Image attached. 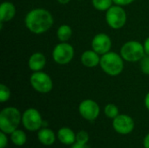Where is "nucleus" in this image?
Masks as SVG:
<instances>
[{"instance_id": "obj_1", "label": "nucleus", "mask_w": 149, "mask_h": 148, "mask_svg": "<svg viewBox=\"0 0 149 148\" xmlns=\"http://www.w3.org/2000/svg\"><path fill=\"white\" fill-rule=\"evenodd\" d=\"M26 28L34 34H42L51 29L53 24V17L45 9L37 8L30 10L24 18Z\"/></svg>"}, {"instance_id": "obj_2", "label": "nucleus", "mask_w": 149, "mask_h": 148, "mask_svg": "<svg viewBox=\"0 0 149 148\" xmlns=\"http://www.w3.org/2000/svg\"><path fill=\"white\" fill-rule=\"evenodd\" d=\"M100 65L103 72L110 76L120 74L124 69V62L121 55L113 51H108L101 55Z\"/></svg>"}, {"instance_id": "obj_3", "label": "nucleus", "mask_w": 149, "mask_h": 148, "mask_svg": "<svg viewBox=\"0 0 149 148\" xmlns=\"http://www.w3.org/2000/svg\"><path fill=\"white\" fill-rule=\"evenodd\" d=\"M21 120L20 112L16 107H6L0 113V129L6 134H11L17 130Z\"/></svg>"}, {"instance_id": "obj_4", "label": "nucleus", "mask_w": 149, "mask_h": 148, "mask_svg": "<svg viewBox=\"0 0 149 148\" xmlns=\"http://www.w3.org/2000/svg\"><path fill=\"white\" fill-rule=\"evenodd\" d=\"M120 55L124 60L128 62H137L146 55L144 45L138 41L132 40L125 43L120 49Z\"/></svg>"}, {"instance_id": "obj_5", "label": "nucleus", "mask_w": 149, "mask_h": 148, "mask_svg": "<svg viewBox=\"0 0 149 148\" xmlns=\"http://www.w3.org/2000/svg\"><path fill=\"white\" fill-rule=\"evenodd\" d=\"M106 21L111 28L120 29L126 24L127 13L121 6L113 5L107 10Z\"/></svg>"}, {"instance_id": "obj_6", "label": "nucleus", "mask_w": 149, "mask_h": 148, "mask_svg": "<svg viewBox=\"0 0 149 148\" xmlns=\"http://www.w3.org/2000/svg\"><path fill=\"white\" fill-rule=\"evenodd\" d=\"M30 82L35 91L40 93H48L52 90L53 83L51 77L44 72H34L31 78Z\"/></svg>"}, {"instance_id": "obj_7", "label": "nucleus", "mask_w": 149, "mask_h": 148, "mask_svg": "<svg viewBox=\"0 0 149 148\" xmlns=\"http://www.w3.org/2000/svg\"><path fill=\"white\" fill-rule=\"evenodd\" d=\"M74 56L73 47L65 42L58 44L52 51V58L58 65H66L72 61Z\"/></svg>"}, {"instance_id": "obj_8", "label": "nucleus", "mask_w": 149, "mask_h": 148, "mask_svg": "<svg viewBox=\"0 0 149 148\" xmlns=\"http://www.w3.org/2000/svg\"><path fill=\"white\" fill-rule=\"evenodd\" d=\"M22 122L24 126L31 132L37 131L43 126L42 117L39 112L34 108H29L23 113Z\"/></svg>"}, {"instance_id": "obj_9", "label": "nucleus", "mask_w": 149, "mask_h": 148, "mask_svg": "<svg viewBox=\"0 0 149 148\" xmlns=\"http://www.w3.org/2000/svg\"><path fill=\"white\" fill-rule=\"evenodd\" d=\"M80 115L87 120H94L100 114L99 105L92 99L83 100L79 106Z\"/></svg>"}, {"instance_id": "obj_10", "label": "nucleus", "mask_w": 149, "mask_h": 148, "mask_svg": "<svg viewBox=\"0 0 149 148\" xmlns=\"http://www.w3.org/2000/svg\"><path fill=\"white\" fill-rule=\"evenodd\" d=\"M113 126L114 130L120 134H128L134 128V120L126 114H119L113 119Z\"/></svg>"}, {"instance_id": "obj_11", "label": "nucleus", "mask_w": 149, "mask_h": 148, "mask_svg": "<svg viewBox=\"0 0 149 148\" xmlns=\"http://www.w3.org/2000/svg\"><path fill=\"white\" fill-rule=\"evenodd\" d=\"M112 47V40L110 37L105 33L95 35L92 40V49L98 54L103 55L110 51Z\"/></svg>"}, {"instance_id": "obj_12", "label": "nucleus", "mask_w": 149, "mask_h": 148, "mask_svg": "<svg viewBox=\"0 0 149 148\" xmlns=\"http://www.w3.org/2000/svg\"><path fill=\"white\" fill-rule=\"evenodd\" d=\"M45 64L46 58L41 52H35L31 54L28 60V66L33 72L43 70L45 66Z\"/></svg>"}, {"instance_id": "obj_13", "label": "nucleus", "mask_w": 149, "mask_h": 148, "mask_svg": "<svg viewBox=\"0 0 149 148\" xmlns=\"http://www.w3.org/2000/svg\"><path fill=\"white\" fill-rule=\"evenodd\" d=\"M80 60L83 65L89 67V68H93L100 65V54H98L95 51L87 50L82 53Z\"/></svg>"}, {"instance_id": "obj_14", "label": "nucleus", "mask_w": 149, "mask_h": 148, "mask_svg": "<svg viewBox=\"0 0 149 148\" xmlns=\"http://www.w3.org/2000/svg\"><path fill=\"white\" fill-rule=\"evenodd\" d=\"M16 14L15 5L8 1L3 2L0 5V21L2 23L10 21Z\"/></svg>"}, {"instance_id": "obj_15", "label": "nucleus", "mask_w": 149, "mask_h": 148, "mask_svg": "<svg viewBox=\"0 0 149 148\" xmlns=\"http://www.w3.org/2000/svg\"><path fill=\"white\" fill-rule=\"evenodd\" d=\"M58 138L65 145H72L76 141V135L73 131L68 127H62L58 132Z\"/></svg>"}, {"instance_id": "obj_16", "label": "nucleus", "mask_w": 149, "mask_h": 148, "mask_svg": "<svg viewBox=\"0 0 149 148\" xmlns=\"http://www.w3.org/2000/svg\"><path fill=\"white\" fill-rule=\"evenodd\" d=\"M38 138L39 141L45 146H52L56 139L54 133L48 128L41 129L38 133Z\"/></svg>"}, {"instance_id": "obj_17", "label": "nucleus", "mask_w": 149, "mask_h": 148, "mask_svg": "<svg viewBox=\"0 0 149 148\" xmlns=\"http://www.w3.org/2000/svg\"><path fill=\"white\" fill-rule=\"evenodd\" d=\"M72 34V28L67 25V24H62L58 28L57 31V36L58 38L61 41V42H66L68 41Z\"/></svg>"}, {"instance_id": "obj_18", "label": "nucleus", "mask_w": 149, "mask_h": 148, "mask_svg": "<svg viewBox=\"0 0 149 148\" xmlns=\"http://www.w3.org/2000/svg\"><path fill=\"white\" fill-rule=\"evenodd\" d=\"M11 141L16 146H23L26 142V135L25 133L21 130H15L10 136Z\"/></svg>"}, {"instance_id": "obj_19", "label": "nucleus", "mask_w": 149, "mask_h": 148, "mask_svg": "<svg viewBox=\"0 0 149 148\" xmlns=\"http://www.w3.org/2000/svg\"><path fill=\"white\" fill-rule=\"evenodd\" d=\"M113 0H93V7L100 11H107L110 7L113 6Z\"/></svg>"}, {"instance_id": "obj_20", "label": "nucleus", "mask_w": 149, "mask_h": 148, "mask_svg": "<svg viewBox=\"0 0 149 148\" xmlns=\"http://www.w3.org/2000/svg\"><path fill=\"white\" fill-rule=\"evenodd\" d=\"M105 113L110 119H115L119 115V109L113 104H108L105 107Z\"/></svg>"}, {"instance_id": "obj_21", "label": "nucleus", "mask_w": 149, "mask_h": 148, "mask_svg": "<svg viewBox=\"0 0 149 148\" xmlns=\"http://www.w3.org/2000/svg\"><path fill=\"white\" fill-rule=\"evenodd\" d=\"M10 97V89L3 84L0 85V102L4 103L5 101L9 100Z\"/></svg>"}, {"instance_id": "obj_22", "label": "nucleus", "mask_w": 149, "mask_h": 148, "mask_svg": "<svg viewBox=\"0 0 149 148\" xmlns=\"http://www.w3.org/2000/svg\"><path fill=\"white\" fill-rule=\"evenodd\" d=\"M141 69L143 73L149 75V56L145 55L141 60Z\"/></svg>"}, {"instance_id": "obj_23", "label": "nucleus", "mask_w": 149, "mask_h": 148, "mask_svg": "<svg viewBox=\"0 0 149 148\" xmlns=\"http://www.w3.org/2000/svg\"><path fill=\"white\" fill-rule=\"evenodd\" d=\"M76 140L78 143L80 144H86L89 140V135L85 131H80L77 136H76Z\"/></svg>"}, {"instance_id": "obj_24", "label": "nucleus", "mask_w": 149, "mask_h": 148, "mask_svg": "<svg viewBox=\"0 0 149 148\" xmlns=\"http://www.w3.org/2000/svg\"><path fill=\"white\" fill-rule=\"evenodd\" d=\"M5 134H6V133H4L3 132H1V133H0V140H1V142H0V148H4L7 146L8 140H7V137H6Z\"/></svg>"}, {"instance_id": "obj_25", "label": "nucleus", "mask_w": 149, "mask_h": 148, "mask_svg": "<svg viewBox=\"0 0 149 148\" xmlns=\"http://www.w3.org/2000/svg\"><path fill=\"white\" fill-rule=\"evenodd\" d=\"M113 1L116 5L124 6V5H128L130 3H132L134 0H113Z\"/></svg>"}, {"instance_id": "obj_26", "label": "nucleus", "mask_w": 149, "mask_h": 148, "mask_svg": "<svg viewBox=\"0 0 149 148\" xmlns=\"http://www.w3.org/2000/svg\"><path fill=\"white\" fill-rule=\"evenodd\" d=\"M143 45H144V50H145L146 55L149 56V37L145 40Z\"/></svg>"}, {"instance_id": "obj_27", "label": "nucleus", "mask_w": 149, "mask_h": 148, "mask_svg": "<svg viewBox=\"0 0 149 148\" xmlns=\"http://www.w3.org/2000/svg\"><path fill=\"white\" fill-rule=\"evenodd\" d=\"M72 148H90L88 146H86V144H80V143H75L73 144L72 147Z\"/></svg>"}, {"instance_id": "obj_28", "label": "nucleus", "mask_w": 149, "mask_h": 148, "mask_svg": "<svg viewBox=\"0 0 149 148\" xmlns=\"http://www.w3.org/2000/svg\"><path fill=\"white\" fill-rule=\"evenodd\" d=\"M144 147L145 148H149V133L145 137L144 139Z\"/></svg>"}, {"instance_id": "obj_29", "label": "nucleus", "mask_w": 149, "mask_h": 148, "mask_svg": "<svg viewBox=\"0 0 149 148\" xmlns=\"http://www.w3.org/2000/svg\"><path fill=\"white\" fill-rule=\"evenodd\" d=\"M145 106H146L147 109L149 110V92L145 97Z\"/></svg>"}, {"instance_id": "obj_30", "label": "nucleus", "mask_w": 149, "mask_h": 148, "mask_svg": "<svg viewBox=\"0 0 149 148\" xmlns=\"http://www.w3.org/2000/svg\"><path fill=\"white\" fill-rule=\"evenodd\" d=\"M58 2L61 4H66L70 2V0H58Z\"/></svg>"}, {"instance_id": "obj_31", "label": "nucleus", "mask_w": 149, "mask_h": 148, "mask_svg": "<svg viewBox=\"0 0 149 148\" xmlns=\"http://www.w3.org/2000/svg\"><path fill=\"white\" fill-rule=\"evenodd\" d=\"M79 1H80V0H79Z\"/></svg>"}]
</instances>
